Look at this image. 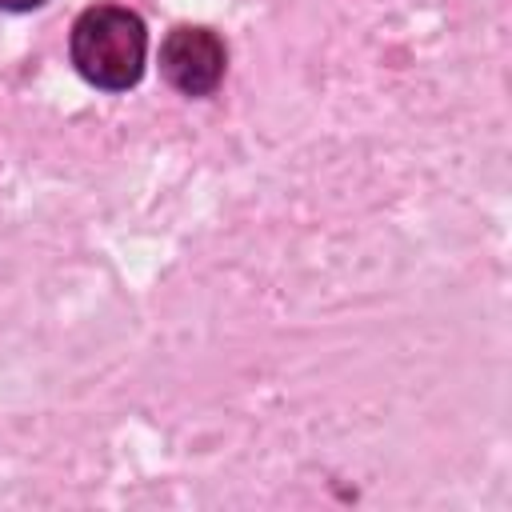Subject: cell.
Returning a JSON list of instances; mask_svg holds the SVG:
<instances>
[{
    "instance_id": "1",
    "label": "cell",
    "mask_w": 512,
    "mask_h": 512,
    "mask_svg": "<svg viewBox=\"0 0 512 512\" xmlns=\"http://www.w3.org/2000/svg\"><path fill=\"white\" fill-rule=\"evenodd\" d=\"M144 24L120 4H96L72 24V64L96 88L124 92L144 72Z\"/></svg>"
},
{
    "instance_id": "2",
    "label": "cell",
    "mask_w": 512,
    "mask_h": 512,
    "mask_svg": "<svg viewBox=\"0 0 512 512\" xmlns=\"http://www.w3.org/2000/svg\"><path fill=\"white\" fill-rule=\"evenodd\" d=\"M160 72L184 96H208L224 76V44L208 28H176L160 44Z\"/></svg>"
},
{
    "instance_id": "3",
    "label": "cell",
    "mask_w": 512,
    "mask_h": 512,
    "mask_svg": "<svg viewBox=\"0 0 512 512\" xmlns=\"http://www.w3.org/2000/svg\"><path fill=\"white\" fill-rule=\"evenodd\" d=\"M44 0H0V8H12V12H24V8H36Z\"/></svg>"
}]
</instances>
